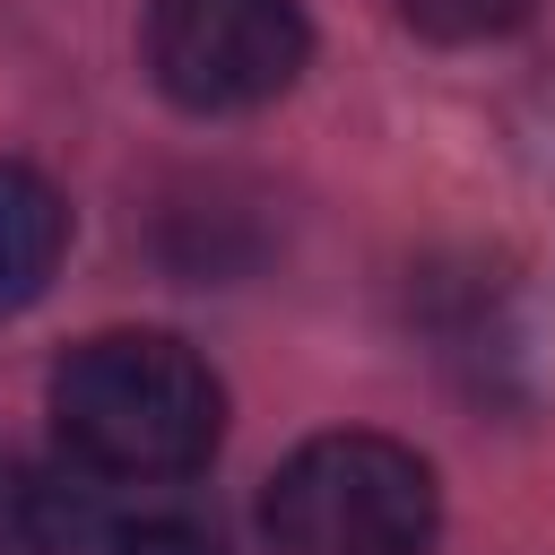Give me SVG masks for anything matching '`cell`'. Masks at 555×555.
<instances>
[{"mask_svg": "<svg viewBox=\"0 0 555 555\" xmlns=\"http://www.w3.org/2000/svg\"><path fill=\"white\" fill-rule=\"evenodd\" d=\"M52 434L87 477H191L225 434V382L165 330H95L52 373Z\"/></svg>", "mask_w": 555, "mask_h": 555, "instance_id": "6da1fadb", "label": "cell"}, {"mask_svg": "<svg viewBox=\"0 0 555 555\" xmlns=\"http://www.w3.org/2000/svg\"><path fill=\"white\" fill-rule=\"evenodd\" d=\"M442 529V486L425 451L390 434H312L260 486L269 555H425Z\"/></svg>", "mask_w": 555, "mask_h": 555, "instance_id": "7a4b0ae2", "label": "cell"}, {"mask_svg": "<svg viewBox=\"0 0 555 555\" xmlns=\"http://www.w3.org/2000/svg\"><path fill=\"white\" fill-rule=\"evenodd\" d=\"M139 61L182 113H251L304 78L312 17L304 0H156L139 26Z\"/></svg>", "mask_w": 555, "mask_h": 555, "instance_id": "3957f363", "label": "cell"}, {"mask_svg": "<svg viewBox=\"0 0 555 555\" xmlns=\"http://www.w3.org/2000/svg\"><path fill=\"white\" fill-rule=\"evenodd\" d=\"M113 546V520L87 486V468L9 460L0 468V555H95Z\"/></svg>", "mask_w": 555, "mask_h": 555, "instance_id": "277c9868", "label": "cell"}, {"mask_svg": "<svg viewBox=\"0 0 555 555\" xmlns=\"http://www.w3.org/2000/svg\"><path fill=\"white\" fill-rule=\"evenodd\" d=\"M69 251V199L35 165H0V312L35 304Z\"/></svg>", "mask_w": 555, "mask_h": 555, "instance_id": "5b68a950", "label": "cell"}, {"mask_svg": "<svg viewBox=\"0 0 555 555\" xmlns=\"http://www.w3.org/2000/svg\"><path fill=\"white\" fill-rule=\"evenodd\" d=\"M399 26H416L425 43H494L512 26H529L538 0H390Z\"/></svg>", "mask_w": 555, "mask_h": 555, "instance_id": "8992f818", "label": "cell"}, {"mask_svg": "<svg viewBox=\"0 0 555 555\" xmlns=\"http://www.w3.org/2000/svg\"><path fill=\"white\" fill-rule=\"evenodd\" d=\"M113 555H225V538L182 520V512H147L130 529H113Z\"/></svg>", "mask_w": 555, "mask_h": 555, "instance_id": "52a82bcc", "label": "cell"}]
</instances>
